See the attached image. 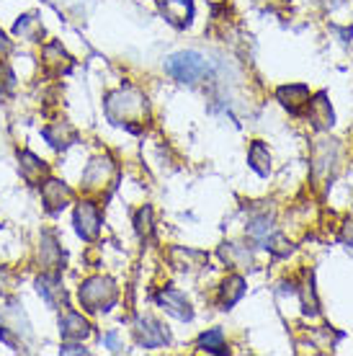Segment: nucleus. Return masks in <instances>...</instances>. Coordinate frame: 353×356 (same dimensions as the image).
Listing matches in <instances>:
<instances>
[{"label": "nucleus", "mask_w": 353, "mask_h": 356, "mask_svg": "<svg viewBox=\"0 0 353 356\" xmlns=\"http://www.w3.org/2000/svg\"><path fill=\"white\" fill-rule=\"evenodd\" d=\"M104 108H106V119L111 124L126 127L129 132H140L147 114H150L147 96L132 86H122V88L111 90L104 101Z\"/></svg>", "instance_id": "nucleus-1"}, {"label": "nucleus", "mask_w": 353, "mask_h": 356, "mask_svg": "<svg viewBox=\"0 0 353 356\" xmlns=\"http://www.w3.org/2000/svg\"><path fill=\"white\" fill-rule=\"evenodd\" d=\"M165 72L173 81L196 86V83H204L212 75V65H209V60L202 52L186 49V52L170 54L168 60H165Z\"/></svg>", "instance_id": "nucleus-2"}, {"label": "nucleus", "mask_w": 353, "mask_h": 356, "mask_svg": "<svg viewBox=\"0 0 353 356\" xmlns=\"http://www.w3.org/2000/svg\"><path fill=\"white\" fill-rule=\"evenodd\" d=\"M116 284L108 276H90L78 286V300L88 312H108L116 305Z\"/></svg>", "instance_id": "nucleus-3"}, {"label": "nucleus", "mask_w": 353, "mask_h": 356, "mask_svg": "<svg viewBox=\"0 0 353 356\" xmlns=\"http://www.w3.org/2000/svg\"><path fill=\"white\" fill-rule=\"evenodd\" d=\"M116 163L108 155H98L83 170V188L85 191H104V186H114Z\"/></svg>", "instance_id": "nucleus-4"}, {"label": "nucleus", "mask_w": 353, "mask_h": 356, "mask_svg": "<svg viewBox=\"0 0 353 356\" xmlns=\"http://www.w3.org/2000/svg\"><path fill=\"white\" fill-rule=\"evenodd\" d=\"M72 225L83 241H96L101 232V209L93 202H80L72 214Z\"/></svg>", "instance_id": "nucleus-5"}, {"label": "nucleus", "mask_w": 353, "mask_h": 356, "mask_svg": "<svg viewBox=\"0 0 353 356\" xmlns=\"http://www.w3.org/2000/svg\"><path fill=\"white\" fill-rule=\"evenodd\" d=\"M42 202H44V209L49 214H60L65 207L72 202V188L65 184V181H60V178H49L47 176L42 184Z\"/></svg>", "instance_id": "nucleus-6"}, {"label": "nucleus", "mask_w": 353, "mask_h": 356, "mask_svg": "<svg viewBox=\"0 0 353 356\" xmlns=\"http://www.w3.org/2000/svg\"><path fill=\"white\" fill-rule=\"evenodd\" d=\"M134 339H137V343L145 348H160L170 341V333L165 330V325L158 323L155 318L142 315L140 321L134 323Z\"/></svg>", "instance_id": "nucleus-7"}, {"label": "nucleus", "mask_w": 353, "mask_h": 356, "mask_svg": "<svg viewBox=\"0 0 353 356\" xmlns=\"http://www.w3.org/2000/svg\"><path fill=\"white\" fill-rule=\"evenodd\" d=\"M39 261H42V268L49 271V274H62V268H65V253H62V245L52 230L42 232V241H39Z\"/></svg>", "instance_id": "nucleus-8"}, {"label": "nucleus", "mask_w": 353, "mask_h": 356, "mask_svg": "<svg viewBox=\"0 0 353 356\" xmlns=\"http://www.w3.org/2000/svg\"><path fill=\"white\" fill-rule=\"evenodd\" d=\"M155 302H158V307H163V310L168 312V315L178 318V321H191V318H194V307H191V302L186 300L183 292H178V289H173V286L160 289V292L155 294Z\"/></svg>", "instance_id": "nucleus-9"}, {"label": "nucleus", "mask_w": 353, "mask_h": 356, "mask_svg": "<svg viewBox=\"0 0 353 356\" xmlns=\"http://www.w3.org/2000/svg\"><path fill=\"white\" fill-rule=\"evenodd\" d=\"M36 292L42 294V300H44L52 310H62V307H67V292H65V286H62V274H44L36 279Z\"/></svg>", "instance_id": "nucleus-10"}, {"label": "nucleus", "mask_w": 353, "mask_h": 356, "mask_svg": "<svg viewBox=\"0 0 353 356\" xmlns=\"http://www.w3.org/2000/svg\"><path fill=\"white\" fill-rule=\"evenodd\" d=\"M42 65H44L47 72H52V75H65V72L72 70V57L67 52H65V47L57 42V39H52V42H47L44 47H42Z\"/></svg>", "instance_id": "nucleus-11"}, {"label": "nucleus", "mask_w": 353, "mask_h": 356, "mask_svg": "<svg viewBox=\"0 0 353 356\" xmlns=\"http://www.w3.org/2000/svg\"><path fill=\"white\" fill-rule=\"evenodd\" d=\"M158 3L168 24H173L176 29L191 26V21H194V0H158Z\"/></svg>", "instance_id": "nucleus-12"}, {"label": "nucleus", "mask_w": 353, "mask_h": 356, "mask_svg": "<svg viewBox=\"0 0 353 356\" xmlns=\"http://www.w3.org/2000/svg\"><path fill=\"white\" fill-rule=\"evenodd\" d=\"M93 333L90 323L75 310H65L60 315V336L65 341H85Z\"/></svg>", "instance_id": "nucleus-13"}, {"label": "nucleus", "mask_w": 353, "mask_h": 356, "mask_svg": "<svg viewBox=\"0 0 353 356\" xmlns=\"http://www.w3.org/2000/svg\"><path fill=\"white\" fill-rule=\"evenodd\" d=\"M18 170H21V178L31 186H39L49 176V165L31 150H24L18 155Z\"/></svg>", "instance_id": "nucleus-14"}, {"label": "nucleus", "mask_w": 353, "mask_h": 356, "mask_svg": "<svg viewBox=\"0 0 353 356\" xmlns=\"http://www.w3.org/2000/svg\"><path fill=\"white\" fill-rule=\"evenodd\" d=\"M276 98H279V104L284 108H289V114H302L307 108L312 93H309L307 86L294 83V86H281V88L276 90Z\"/></svg>", "instance_id": "nucleus-15"}, {"label": "nucleus", "mask_w": 353, "mask_h": 356, "mask_svg": "<svg viewBox=\"0 0 353 356\" xmlns=\"http://www.w3.org/2000/svg\"><path fill=\"white\" fill-rule=\"evenodd\" d=\"M42 134H44L47 143L60 152L78 143V129H75L70 122H54V124H47L44 129H42Z\"/></svg>", "instance_id": "nucleus-16"}, {"label": "nucleus", "mask_w": 353, "mask_h": 356, "mask_svg": "<svg viewBox=\"0 0 353 356\" xmlns=\"http://www.w3.org/2000/svg\"><path fill=\"white\" fill-rule=\"evenodd\" d=\"M307 116H309V122L315 124V129H327V127H333L336 116H333V108H330V101H327L325 93H318L315 98H309Z\"/></svg>", "instance_id": "nucleus-17"}, {"label": "nucleus", "mask_w": 353, "mask_h": 356, "mask_svg": "<svg viewBox=\"0 0 353 356\" xmlns=\"http://www.w3.org/2000/svg\"><path fill=\"white\" fill-rule=\"evenodd\" d=\"M245 294V279L240 274H230L220 286V307L222 310H230L232 305H238Z\"/></svg>", "instance_id": "nucleus-18"}, {"label": "nucleus", "mask_w": 353, "mask_h": 356, "mask_svg": "<svg viewBox=\"0 0 353 356\" xmlns=\"http://www.w3.org/2000/svg\"><path fill=\"white\" fill-rule=\"evenodd\" d=\"M13 34L21 36V39H26V42H36V44H42V39H44V26H42V18L36 16V13H24V16L16 21Z\"/></svg>", "instance_id": "nucleus-19"}, {"label": "nucleus", "mask_w": 353, "mask_h": 356, "mask_svg": "<svg viewBox=\"0 0 353 356\" xmlns=\"http://www.w3.org/2000/svg\"><path fill=\"white\" fill-rule=\"evenodd\" d=\"M247 165L256 170L261 178H265L271 173V152H268V147L261 140H256V143L250 145V150H247Z\"/></svg>", "instance_id": "nucleus-20"}, {"label": "nucleus", "mask_w": 353, "mask_h": 356, "mask_svg": "<svg viewBox=\"0 0 353 356\" xmlns=\"http://www.w3.org/2000/svg\"><path fill=\"white\" fill-rule=\"evenodd\" d=\"M196 346L202 348V351H206V354H227V343H224L222 328H212L206 330V333H202L199 341H196Z\"/></svg>", "instance_id": "nucleus-21"}, {"label": "nucleus", "mask_w": 353, "mask_h": 356, "mask_svg": "<svg viewBox=\"0 0 353 356\" xmlns=\"http://www.w3.org/2000/svg\"><path fill=\"white\" fill-rule=\"evenodd\" d=\"M222 259L227 261V266H243V264H250V250L238 245V243H224L222 245Z\"/></svg>", "instance_id": "nucleus-22"}, {"label": "nucleus", "mask_w": 353, "mask_h": 356, "mask_svg": "<svg viewBox=\"0 0 353 356\" xmlns=\"http://www.w3.org/2000/svg\"><path fill=\"white\" fill-rule=\"evenodd\" d=\"M134 230L140 238H150L152 235V207L145 204L140 212L134 214Z\"/></svg>", "instance_id": "nucleus-23"}, {"label": "nucleus", "mask_w": 353, "mask_h": 356, "mask_svg": "<svg viewBox=\"0 0 353 356\" xmlns=\"http://www.w3.org/2000/svg\"><path fill=\"white\" fill-rule=\"evenodd\" d=\"M312 274L307 276V282L302 284V307H304V315H318V297H315V289H312Z\"/></svg>", "instance_id": "nucleus-24"}, {"label": "nucleus", "mask_w": 353, "mask_h": 356, "mask_svg": "<svg viewBox=\"0 0 353 356\" xmlns=\"http://www.w3.org/2000/svg\"><path fill=\"white\" fill-rule=\"evenodd\" d=\"M16 90V72L8 63H0V96H10Z\"/></svg>", "instance_id": "nucleus-25"}, {"label": "nucleus", "mask_w": 353, "mask_h": 356, "mask_svg": "<svg viewBox=\"0 0 353 356\" xmlns=\"http://www.w3.org/2000/svg\"><path fill=\"white\" fill-rule=\"evenodd\" d=\"M340 241H343V245L353 253V222H345L343 230H340Z\"/></svg>", "instance_id": "nucleus-26"}, {"label": "nucleus", "mask_w": 353, "mask_h": 356, "mask_svg": "<svg viewBox=\"0 0 353 356\" xmlns=\"http://www.w3.org/2000/svg\"><path fill=\"white\" fill-rule=\"evenodd\" d=\"M104 343H106L108 351H114V354L122 351V343H119V336H116V333H106V336H104Z\"/></svg>", "instance_id": "nucleus-27"}, {"label": "nucleus", "mask_w": 353, "mask_h": 356, "mask_svg": "<svg viewBox=\"0 0 353 356\" xmlns=\"http://www.w3.org/2000/svg\"><path fill=\"white\" fill-rule=\"evenodd\" d=\"M8 49H10V42L6 39V34L0 31V52H8Z\"/></svg>", "instance_id": "nucleus-28"}, {"label": "nucleus", "mask_w": 353, "mask_h": 356, "mask_svg": "<svg viewBox=\"0 0 353 356\" xmlns=\"http://www.w3.org/2000/svg\"><path fill=\"white\" fill-rule=\"evenodd\" d=\"M271 3H286V0H271Z\"/></svg>", "instance_id": "nucleus-29"}]
</instances>
